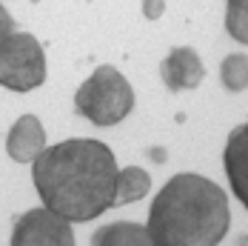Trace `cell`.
I'll use <instances>...</instances> for the list:
<instances>
[{
  "label": "cell",
  "mask_w": 248,
  "mask_h": 246,
  "mask_svg": "<svg viewBox=\"0 0 248 246\" xmlns=\"http://www.w3.org/2000/svg\"><path fill=\"white\" fill-rule=\"evenodd\" d=\"M31 180L43 206L69 223L94 221L114 206L117 160L94 138H69L31 160Z\"/></svg>",
  "instance_id": "6da1fadb"
},
{
  "label": "cell",
  "mask_w": 248,
  "mask_h": 246,
  "mask_svg": "<svg viewBox=\"0 0 248 246\" xmlns=\"http://www.w3.org/2000/svg\"><path fill=\"white\" fill-rule=\"evenodd\" d=\"M228 226L231 209L220 183L180 172L154 195L146 232L151 246H217Z\"/></svg>",
  "instance_id": "7a4b0ae2"
},
{
  "label": "cell",
  "mask_w": 248,
  "mask_h": 246,
  "mask_svg": "<svg viewBox=\"0 0 248 246\" xmlns=\"http://www.w3.org/2000/svg\"><path fill=\"white\" fill-rule=\"evenodd\" d=\"M75 109L94 126H114L134 109V89L114 66H97L75 92Z\"/></svg>",
  "instance_id": "3957f363"
},
{
  "label": "cell",
  "mask_w": 248,
  "mask_h": 246,
  "mask_svg": "<svg viewBox=\"0 0 248 246\" xmlns=\"http://www.w3.org/2000/svg\"><path fill=\"white\" fill-rule=\"evenodd\" d=\"M46 80V54L37 37L12 32L0 43V86L12 92H31Z\"/></svg>",
  "instance_id": "277c9868"
},
{
  "label": "cell",
  "mask_w": 248,
  "mask_h": 246,
  "mask_svg": "<svg viewBox=\"0 0 248 246\" xmlns=\"http://www.w3.org/2000/svg\"><path fill=\"white\" fill-rule=\"evenodd\" d=\"M9 246H75V232L66 218L49 212L46 206L29 209L15 221Z\"/></svg>",
  "instance_id": "5b68a950"
},
{
  "label": "cell",
  "mask_w": 248,
  "mask_h": 246,
  "mask_svg": "<svg viewBox=\"0 0 248 246\" xmlns=\"http://www.w3.org/2000/svg\"><path fill=\"white\" fill-rule=\"evenodd\" d=\"M160 77H163L169 92L197 89L205 77V66L191 46H174L169 52V57L160 63Z\"/></svg>",
  "instance_id": "8992f818"
},
{
  "label": "cell",
  "mask_w": 248,
  "mask_h": 246,
  "mask_svg": "<svg viewBox=\"0 0 248 246\" xmlns=\"http://www.w3.org/2000/svg\"><path fill=\"white\" fill-rule=\"evenodd\" d=\"M46 149V129L34 115H23L17 118L15 126L9 129L6 138V152L15 163H31L40 152Z\"/></svg>",
  "instance_id": "52a82bcc"
},
{
  "label": "cell",
  "mask_w": 248,
  "mask_h": 246,
  "mask_svg": "<svg viewBox=\"0 0 248 246\" xmlns=\"http://www.w3.org/2000/svg\"><path fill=\"white\" fill-rule=\"evenodd\" d=\"M248 126H237L231 135H228V143L223 152V163L228 180H231V189L234 195L243 200V206H248Z\"/></svg>",
  "instance_id": "ba28073f"
},
{
  "label": "cell",
  "mask_w": 248,
  "mask_h": 246,
  "mask_svg": "<svg viewBox=\"0 0 248 246\" xmlns=\"http://www.w3.org/2000/svg\"><path fill=\"white\" fill-rule=\"evenodd\" d=\"M92 246H151V241L143 223L117 221L100 226L92 235Z\"/></svg>",
  "instance_id": "9c48e42d"
},
{
  "label": "cell",
  "mask_w": 248,
  "mask_h": 246,
  "mask_svg": "<svg viewBox=\"0 0 248 246\" xmlns=\"http://www.w3.org/2000/svg\"><path fill=\"white\" fill-rule=\"evenodd\" d=\"M151 189V175L140 166H128V169H117V180H114V206L123 203H137L149 195Z\"/></svg>",
  "instance_id": "30bf717a"
},
{
  "label": "cell",
  "mask_w": 248,
  "mask_h": 246,
  "mask_svg": "<svg viewBox=\"0 0 248 246\" xmlns=\"http://www.w3.org/2000/svg\"><path fill=\"white\" fill-rule=\"evenodd\" d=\"M220 80L225 83V89L231 92H243L248 86V60L246 54H228L220 66Z\"/></svg>",
  "instance_id": "8fae6325"
},
{
  "label": "cell",
  "mask_w": 248,
  "mask_h": 246,
  "mask_svg": "<svg viewBox=\"0 0 248 246\" xmlns=\"http://www.w3.org/2000/svg\"><path fill=\"white\" fill-rule=\"evenodd\" d=\"M228 32L234 40L246 43L248 32H246V0H228Z\"/></svg>",
  "instance_id": "7c38bea8"
},
{
  "label": "cell",
  "mask_w": 248,
  "mask_h": 246,
  "mask_svg": "<svg viewBox=\"0 0 248 246\" xmlns=\"http://www.w3.org/2000/svg\"><path fill=\"white\" fill-rule=\"evenodd\" d=\"M163 12H166V0H143V15L149 20H157Z\"/></svg>",
  "instance_id": "4fadbf2b"
},
{
  "label": "cell",
  "mask_w": 248,
  "mask_h": 246,
  "mask_svg": "<svg viewBox=\"0 0 248 246\" xmlns=\"http://www.w3.org/2000/svg\"><path fill=\"white\" fill-rule=\"evenodd\" d=\"M12 32H15V20H12V15L6 12V6L0 3V43H3Z\"/></svg>",
  "instance_id": "5bb4252c"
},
{
  "label": "cell",
  "mask_w": 248,
  "mask_h": 246,
  "mask_svg": "<svg viewBox=\"0 0 248 246\" xmlns=\"http://www.w3.org/2000/svg\"><path fill=\"white\" fill-rule=\"evenodd\" d=\"M149 155H154L157 160H166V152H160V149H154V152H149Z\"/></svg>",
  "instance_id": "9a60e30c"
}]
</instances>
